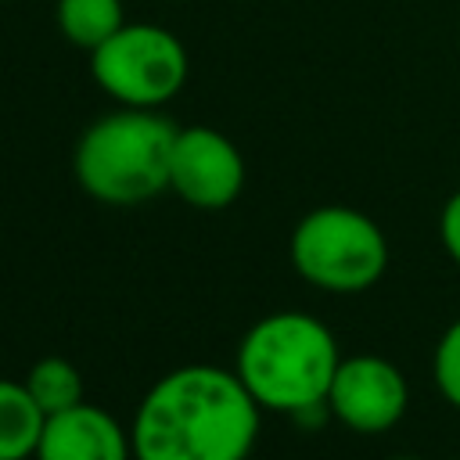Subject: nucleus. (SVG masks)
<instances>
[{
	"label": "nucleus",
	"instance_id": "15",
	"mask_svg": "<svg viewBox=\"0 0 460 460\" xmlns=\"http://www.w3.org/2000/svg\"><path fill=\"white\" fill-rule=\"evenodd\" d=\"M244 460H248V456H244Z\"/></svg>",
	"mask_w": 460,
	"mask_h": 460
},
{
	"label": "nucleus",
	"instance_id": "5",
	"mask_svg": "<svg viewBox=\"0 0 460 460\" xmlns=\"http://www.w3.org/2000/svg\"><path fill=\"white\" fill-rule=\"evenodd\" d=\"M187 72V47L155 22H126L90 50L93 83L122 108H162L183 90Z\"/></svg>",
	"mask_w": 460,
	"mask_h": 460
},
{
	"label": "nucleus",
	"instance_id": "8",
	"mask_svg": "<svg viewBox=\"0 0 460 460\" xmlns=\"http://www.w3.org/2000/svg\"><path fill=\"white\" fill-rule=\"evenodd\" d=\"M129 431L101 406L75 402L43 420L32 460H129Z\"/></svg>",
	"mask_w": 460,
	"mask_h": 460
},
{
	"label": "nucleus",
	"instance_id": "3",
	"mask_svg": "<svg viewBox=\"0 0 460 460\" xmlns=\"http://www.w3.org/2000/svg\"><path fill=\"white\" fill-rule=\"evenodd\" d=\"M176 126L158 108H115L93 119L72 155L79 187L115 208L144 205L169 190V155Z\"/></svg>",
	"mask_w": 460,
	"mask_h": 460
},
{
	"label": "nucleus",
	"instance_id": "4",
	"mask_svg": "<svg viewBox=\"0 0 460 460\" xmlns=\"http://www.w3.org/2000/svg\"><path fill=\"white\" fill-rule=\"evenodd\" d=\"M288 255L295 273L313 288L359 295L388 270V237L359 208L320 205L295 223Z\"/></svg>",
	"mask_w": 460,
	"mask_h": 460
},
{
	"label": "nucleus",
	"instance_id": "7",
	"mask_svg": "<svg viewBox=\"0 0 460 460\" xmlns=\"http://www.w3.org/2000/svg\"><path fill=\"white\" fill-rule=\"evenodd\" d=\"M410 388L395 363L385 356H349L338 363L327 410L356 435H381L406 413Z\"/></svg>",
	"mask_w": 460,
	"mask_h": 460
},
{
	"label": "nucleus",
	"instance_id": "11",
	"mask_svg": "<svg viewBox=\"0 0 460 460\" xmlns=\"http://www.w3.org/2000/svg\"><path fill=\"white\" fill-rule=\"evenodd\" d=\"M25 388L29 395L36 399V406L50 417V413H61L75 402H83V374L72 359L65 356H43L29 367L25 374Z\"/></svg>",
	"mask_w": 460,
	"mask_h": 460
},
{
	"label": "nucleus",
	"instance_id": "1",
	"mask_svg": "<svg viewBox=\"0 0 460 460\" xmlns=\"http://www.w3.org/2000/svg\"><path fill=\"white\" fill-rule=\"evenodd\" d=\"M259 410L237 370L176 367L137 406L133 460H244L259 435Z\"/></svg>",
	"mask_w": 460,
	"mask_h": 460
},
{
	"label": "nucleus",
	"instance_id": "2",
	"mask_svg": "<svg viewBox=\"0 0 460 460\" xmlns=\"http://www.w3.org/2000/svg\"><path fill=\"white\" fill-rule=\"evenodd\" d=\"M341 356L331 327L309 313H270L248 327L237 349V377L262 410L309 413L327 406Z\"/></svg>",
	"mask_w": 460,
	"mask_h": 460
},
{
	"label": "nucleus",
	"instance_id": "10",
	"mask_svg": "<svg viewBox=\"0 0 460 460\" xmlns=\"http://www.w3.org/2000/svg\"><path fill=\"white\" fill-rule=\"evenodd\" d=\"M54 22H58V32L72 47L90 54L93 47H101L111 32L126 25V7L122 0H58Z\"/></svg>",
	"mask_w": 460,
	"mask_h": 460
},
{
	"label": "nucleus",
	"instance_id": "13",
	"mask_svg": "<svg viewBox=\"0 0 460 460\" xmlns=\"http://www.w3.org/2000/svg\"><path fill=\"white\" fill-rule=\"evenodd\" d=\"M438 237H442L449 259L460 266V190L446 201V208H442V216H438Z\"/></svg>",
	"mask_w": 460,
	"mask_h": 460
},
{
	"label": "nucleus",
	"instance_id": "6",
	"mask_svg": "<svg viewBox=\"0 0 460 460\" xmlns=\"http://www.w3.org/2000/svg\"><path fill=\"white\" fill-rule=\"evenodd\" d=\"M169 190L205 212L234 205L244 190V158L237 144L212 126H176L169 155Z\"/></svg>",
	"mask_w": 460,
	"mask_h": 460
},
{
	"label": "nucleus",
	"instance_id": "14",
	"mask_svg": "<svg viewBox=\"0 0 460 460\" xmlns=\"http://www.w3.org/2000/svg\"><path fill=\"white\" fill-rule=\"evenodd\" d=\"M392 460H420V456H392Z\"/></svg>",
	"mask_w": 460,
	"mask_h": 460
},
{
	"label": "nucleus",
	"instance_id": "12",
	"mask_svg": "<svg viewBox=\"0 0 460 460\" xmlns=\"http://www.w3.org/2000/svg\"><path fill=\"white\" fill-rule=\"evenodd\" d=\"M431 374H435V385L446 395V402H453L460 410V316L438 338L435 356H431Z\"/></svg>",
	"mask_w": 460,
	"mask_h": 460
},
{
	"label": "nucleus",
	"instance_id": "9",
	"mask_svg": "<svg viewBox=\"0 0 460 460\" xmlns=\"http://www.w3.org/2000/svg\"><path fill=\"white\" fill-rule=\"evenodd\" d=\"M47 413L29 395L25 381L0 377V460H29L36 453Z\"/></svg>",
	"mask_w": 460,
	"mask_h": 460
}]
</instances>
